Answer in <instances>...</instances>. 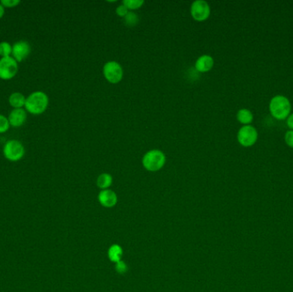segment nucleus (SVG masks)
<instances>
[{
	"mask_svg": "<svg viewBox=\"0 0 293 292\" xmlns=\"http://www.w3.org/2000/svg\"><path fill=\"white\" fill-rule=\"evenodd\" d=\"M48 105V97L45 93L37 91L33 93L25 102V107L28 112L32 114H40L46 111Z\"/></svg>",
	"mask_w": 293,
	"mask_h": 292,
	"instance_id": "obj_1",
	"label": "nucleus"
},
{
	"mask_svg": "<svg viewBox=\"0 0 293 292\" xmlns=\"http://www.w3.org/2000/svg\"><path fill=\"white\" fill-rule=\"evenodd\" d=\"M271 114L278 120H284L289 117L291 103L289 99L283 96H274L269 104Z\"/></svg>",
	"mask_w": 293,
	"mask_h": 292,
	"instance_id": "obj_2",
	"label": "nucleus"
},
{
	"mask_svg": "<svg viewBox=\"0 0 293 292\" xmlns=\"http://www.w3.org/2000/svg\"><path fill=\"white\" fill-rule=\"evenodd\" d=\"M166 163V156L160 150H151L144 155L143 164L146 171H157Z\"/></svg>",
	"mask_w": 293,
	"mask_h": 292,
	"instance_id": "obj_3",
	"label": "nucleus"
},
{
	"mask_svg": "<svg viewBox=\"0 0 293 292\" xmlns=\"http://www.w3.org/2000/svg\"><path fill=\"white\" fill-rule=\"evenodd\" d=\"M25 151L23 144L16 140L7 141L3 147V155L9 161H19L23 157Z\"/></svg>",
	"mask_w": 293,
	"mask_h": 292,
	"instance_id": "obj_4",
	"label": "nucleus"
},
{
	"mask_svg": "<svg viewBox=\"0 0 293 292\" xmlns=\"http://www.w3.org/2000/svg\"><path fill=\"white\" fill-rule=\"evenodd\" d=\"M257 130L251 125H244L238 133V141L244 147H251L257 141Z\"/></svg>",
	"mask_w": 293,
	"mask_h": 292,
	"instance_id": "obj_5",
	"label": "nucleus"
},
{
	"mask_svg": "<svg viewBox=\"0 0 293 292\" xmlns=\"http://www.w3.org/2000/svg\"><path fill=\"white\" fill-rule=\"evenodd\" d=\"M103 74L108 82L116 84L123 78V69L118 63L115 61L108 62L103 68Z\"/></svg>",
	"mask_w": 293,
	"mask_h": 292,
	"instance_id": "obj_6",
	"label": "nucleus"
},
{
	"mask_svg": "<svg viewBox=\"0 0 293 292\" xmlns=\"http://www.w3.org/2000/svg\"><path fill=\"white\" fill-rule=\"evenodd\" d=\"M17 62L12 57L0 59V78L3 80L13 78L17 72Z\"/></svg>",
	"mask_w": 293,
	"mask_h": 292,
	"instance_id": "obj_7",
	"label": "nucleus"
},
{
	"mask_svg": "<svg viewBox=\"0 0 293 292\" xmlns=\"http://www.w3.org/2000/svg\"><path fill=\"white\" fill-rule=\"evenodd\" d=\"M190 13L195 21L203 22L210 16V7L204 0H196L191 4Z\"/></svg>",
	"mask_w": 293,
	"mask_h": 292,
	"instance_id": "obj_8",
	"label": "nucleus"
},
{
	"mask_svg": "<svg viewBox=\"0 0 293 292\" xmlns=\"http://www.w3.org/2000/svg\"><path fill=\"white\" fill-rule=\"evenodd\" d=\"M31 51V47L29 43L25 40H20L15 43L12 47V54L16 62H21L23 59L29 56Z\"/></svg>",
	"mask_w": 293,
	"mask_h": 292,
	"instance_id": "obj_9",
	"label": "nucleus"
},
{
	"mask_svg": "<svg viewBox=\"0 0 293 292\" xmlns=\"http://www.w3.org/2000/svg\"><path fill=\"white\" fill-rule=\"evenodd\" d=\"M98 200L102 207L111 208L117 205V195L111 190H104L99 193Z\"/></svg>",
	"mask_w": 293,
	"mask_h": 292,
	"instance_id": "obj_10",
	"label": "nucleus"
},
{
	"mask_svg": "<svg viewBox=\"0 0 293 292\" xmlns=\"http://www.w3.org/2000/svg\"><path fill=\"white\" fill-rule=\"evenodd\" d=\"M215 61L214 59L209 55H202L200 57L196 62H195V67L196 70L199 72L205 73L211 70L213 66H214Z\"/></svg>",
	"mask_w": 293,
	"mask_h": 292,
	"instance_id": "obj_11",
	"label": "nucleus"
},
{
	"mask_svg": "<svg viewBox=\"0 0 293 292\" xmlns=\"http://www.w3.org/2000/svg\"><path fill=\"white\" fill-rule=\"evenodd\" d=\"M26 112L22 108H17L10 112L9 116V123L13 127H19L26 121Z\"/></svg>",
	"mask_w": 293,
	"mask_h": 292,
	"instance_id": "obj_12",
	"label": "nucleus"
},
{
	"mask_svg": "<svg viewBox=\"0 0 293 292\" xmlns=\"http://www.w3.org/2000/svg\"><path fill=\"white\" fill-rule=\"evenodd\" d=\"M124 251L118 244H112L108 250V256L111 262L117 263L122 260Z\"/></svg>",
	"mask_w": 293,
	"mask_h": 292,
	"instance_id": "obj_13",
	"label": "nucleus"
},
{
	"mask_svg": "<svg viewBox=\"0 0 293 292\" xmlns=\"http://www.w3.org/2000/svg\"><path fill=\"white\" fill-rule=\"evenodd\" d=\"M96 184L101 191L108 190V188L111 187L112 184V177L108 173H102L98 177Z\"/></svg>",
	"mask_w": 293,
	"mask_h": 292,
	"instance_id": "obj_14",
	"label": "nucleus"
},
{
	"mask_svg": "<svg viewBox=\"0 0 293 292\" xmlns=\"http://www.w3.org/2000/svg\"><path fill=\"white\" fill-rule=\"evenodd\" d=\"M9 101H10L11 106H13L16 109L21 108V107H23V105H25L26 98L23 95L20 93H14L10 96Z\"/></svg>",
	"mask_w": 293,
	"mask_h": 292,
	"instance_id": "obj_15",
	"label": "nucleus"
},
{
	"mask_svg": "<svg viewBox=\"0 0 293 292\" xmlns=\"http://www.w3.org/2000/svg\"><path fill=\"white\" fill-rule=\"evenodd\" d=\"M237 118L243 125H249V124H251L253 120V114L248 109H241L238 112Z\"/></svg>",
	"mask_w": 293,
	"mask_h": 292,
	"instance_id": "obj_16",
	"label": "nucleus"
},
{
	"mask_svg": "<svg viewBox=\"0 0 293 292\" xmlns=\"http://www.w3.org/2000/svg\"><path fill=\"white\" fill-rule=\"evenodd\" d=\"M124 24L126 26L132 28V27L137 26L138 23H139V17L137 14L129 11L127 15L124 17Z\"/></svg>",
	"mask_w": 293,
	"mask_h": 292,
	"instance_id": "obj_17",
	"label": "nucleus"
},
{
	"mask_svg": "<svg viewBox=\"0 0 293 292\" xmlns=\"http://www.w3.org/2000/svg\"><path fill=\"white\" fill-rule=\"evenodd\" d=\"M144 0H124L123 4L128 10H137L144 5Z\"/></svg>",
	"mask_w": 293,
	"mask_h": 292,
	"instance_id": "obj_18",
	"label": "nucleus"
},
{
	"mask_svg": "<svg viewBox=\"0 0 293 292\" xmlns=\"http://www.w3.org/2000/svg\"><path fill=\"white\" fill-rule=\"evenodd\" d=\"M12 53V47L9 43H0V55L3 58L10 57V53Z\"/></svg>",
	"mask_w": 293,
	"mask_h": 292,
	"instance_id": "obj_19",
	"label": "nucleus"
},
{
	"mask_svg": "<svg viewBox=\"0 0 293 292\" xmlns=\"http://www.w3.org/2000/svg\"><path fill=\"white\" fill-rule=\"evenodd\" d=\"M10 127V123L4 116L0 115V133L7 131Z\"/></svg>",
	"mask_w": 293,
	"mask_h": 292,
	"instance_id": "obj_20",
	"label": "nucleus"
},
{
	"mask_svg": "<svg viewBox=\"0 0 293 292\" xmlns=\"http://www.w3.org/2000/svg\"><path fill=\"white\" fill-rule=\"evenodd\" d=\"M115 264H116V265H115V269L117 271V273H119V274H124V273L127 272L128 266L127 265L125 264L124 260H120V261L115 263Z\"/></svg>",
	"mask_w": 293,
	"mask_h": 292,
	"instance_id": "obj_21",
	"label": "nucleus"
},
{
	"mask_svg": "<svg viewBox=\"0 0 293 292\" xmlns=\"http://www.w3.org/2000/svg\"><path fill=\"white\" fill-rule=\"evenodd\" d=\"M285 141L289 147L293 148V130H289L286 133L285 135Z\"/></svg>",
	"mask_w": 293,
	"mask_h": 292,
	"instance_id": "obj_22",
	"label": "nucleus"
},
{
	"mask_svg": "<svg viewBox=\"0 0 293 292\" xmlns=\"http://www.w3.org/2000/svg\"><path fill=\"white\" fill-rule=\"evenodd\" d=\"M128 12H129V10L124 6V4L117 7V10H116V13L118 17H124L127 15Z\"/></svg>",
	"mask_w": 293,
	"mask_h": 292,
	"instance_id": "obj_23",
	"label": "nucleus"
},
{
	"mask_svg": "<svg viewBox=\"0 0 293 292\" xmlns=\"http://www.w3.org/2000/svg\"><path fill=\"white\" fill-rule=\"evenodd\" d=\"M19 3V0H2L1 1V4L3 7H14Z\"/></svg>",
	"mask_w": 293,
	"mask_h": 292,
	"instance_id": "obj_24",
	"label": "nucleus"
},
{
	"mask_svg": "<svg viewBox=\"0 0 293 292\" xmlns=\"http://www.w3.org/2000/svg\"><path fill=\"white\" fill-rule=\"evenodd\" d=\"M287 125L289 128L292 129L293 130V114L289 116L287 118Z\"/></svg>",
	"mask_w": 293,
	"mask_h": 292,
	"instance_id": "obj_25",
	"label": "nucleus"
},
{
	"mask_svg": "<svg viewBox=\"0 0 293 292\" xmlns=\"http://www.w3.org/2000/svg\"><path fill=\"white\" fill-rule=\"evenodd\" d=\"M3 14H4V7L0 3V18L3 17Z\"/></svg>",
	"mask_w": 293,
	"mask_h": 292,
	"instance_id": "obj_26",
	"label": "nucleus"
}]
</instances>
